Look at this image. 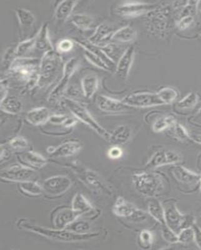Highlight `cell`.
Masks as SVG:
<instances>
[{
	"instance_id": "6da1fadb",
	"label": "cell",
	"mask_w": 201,
	"mask_h": 250,
	"mask_svg": "<svg viewBox=\"0 0 201 250\" xmlns=\"http://www.w3.org/2000/svg\"><path fill=\"white\" fill-rule=\"evenodd\" d=\"M17 227L20 229L40 234L50 240L57 242L73 243L88 241L97 237L100 233L97 232L80 234L75 233L66 229H51L49 228L40 226L29 222L26 219H21L17 222Z\"/></svg>"
},
{
	"instance_id": "7a4b0ae2",
	"label": "cell",
	"mask_w": 201,
	"mask_h": 250,
	"mask_svg": "<svg viewBox=\"0 0 201 250\" xmlns=\"http://www.w3.org/2000/svg\"><path fill=\"white\" fill-rule=\"evenodd\" d=\"M40 60L33 57H17L8 70L9 75L25 83L28 88L38 86Z\"/></svg>"
},
{
	"instance_id": "3957f363",
	"label": "cell",
	"mask_w": 201,
	"mask_h": 250,
	"mask_svg": "<svg viewBox=\"0 0 201 250\" xmlns=\"http://www.w3.org/2000/svg\"><path fill=\"white\" fill-rule=\"evenodd\" d=\"M64 64L61 56L58 51L44 53L40 59L38 86L44 88L52 84L58 76L62 74Z\"/></svg>"
},
{
	"instance_id": "277c9868",
	"label": "cell",
	"mask_w": 201,
	"mask_h": 250,
	"mask_svg": "<svg viewBox=\"0 0 201 250\" xmlns=\"http://www.w3.org/2000/svg\"><path fill=\"white\" fill-rule=\"evenodd\" d=\"M132 179L136 190L146 197H156L164 189V178L156 172L149 171L136 173Z\"/></svg>"
},
{
	"instance_id": "5b68a950",
	"label": "cell",
	"mask_w": 201,
	"mask_h": 250,
	"mask_svg": "<svg viewBox=\"0 0 201 250\" xmlns=\"http://www.w3.org/2000/svg\"><path fill=\"white\" fill-rule=\"evenodd\" d=\"M171 8L160 4L159 7L149 12L145 18V26L151 34L159 38L166 35L169 26Z\"/></svg>"
},
{
	"instance_id": "8992f818",
	"label": "cell",
	"mask_w": 201,
	"mask_h": 250,
	"mask_svg": "<svg viewBox=\"0 0 201 250\" xmlns=\"http://www.w3.org/2000/svg\"><path fill=\"white\" fill-rule=\"evenodd\" d=\"M63 102L64 105L73 114L74 117L88 125L100 137L108 141L110 133L94 118L85 106L70 98H64Z\"/></svg>"
},
{
	"instance_id": "52a82bcc",
	"label": "cell",
	"mask_w": 201,
	"mask_h": 250,
	"mask_svg": "<svg viewBox=\"0 0 201 250\" xmlns=\"http://www.w3.org/2000/svg\"><path fill=\"white\" fill-rule=\"evenodd\" d=\"M162 204L166 224L176 233L178 234L181 229L193 227L195 224L193 216L184 215L179 210L176 201L166 200Z\"/></svg>"
},
{
	"instance_id": "ba28073f",
	"label": "cell",
	"mask_w": 201,
	"mask_h": 250,
	"mask_svg": "<svg viewBox=\"0 0 201 250\" xmlns=\"http://www.w3.org/2000/svg\"><path fill=\"white\" fill-rule=\"evenodd\" d=\"M80 66V61L77 57L69 59L64 64L63 70L59 81L49 94L48 101L51 103L57 102L66 92L69 83Z\"/></svg>"
},
{
	"instance_id": "9c48e42d",
	"label": "cell",
	"mask_w": 201,
	"mask_h": 250,
	"mask_svg": "<svg viewBox=\"0 0 201 250\" xmlns=\"http://www.w3.org/2000/svg\"><path fill=\"white\" fill-rule=\"evenodd\" d=\"M160 4L139 1L124 2L116 8L115 12L120 17L130 19L142 15L146 16L159 7Z\"/></svg>"
},
{
	"instance_id": "30bf717a",
	"label": "cell",
	"mask_w": 201,
	"mask_h": 250,
	"mask_svg": "<svg viewBox=\"0 0 201 250\" xmlns=\"http://www.w3.org/2000/svg\"><path fill=\"white\" fill-rule=\"evenodd\" d=\"M172 175L180 186L187 191H195L200 188L201 175L184 167L175 165L171 169Z\"/></svg>"
},
{
	"instance_id": "8fae6325",
	"label": "cell",
	"mask_w": 201,
	"mask_h": 250,
	"mask_svg": "<svg viewBox=\"0 0 201 250\" xmlns=\"http://www.w3.org/2000/svg\"><path fill=\"white\" fill-rule=\"evenodd\" d=\"M37 175L35 169L22 164L13 165L0 173L1 179L6 182L21 183L33 180Z\"/></svg>"
},
{
	"instance_id": "7c38bea8",
	"label": "cell",
	"mask_w": 201,
	"mask_h": 250,
	"mask_svg": "<svg viewBox=\"0 0 201 250\" xmlns=\"http://www.w3.org/2000/svg\"><path fill=\"white\" fill-rule=\"evenodd\" d=\"M122 102L131 108H150L164 105L156 93L136 92L127 95Z\"/></svg>"
},
{
	"instance_id": "4fadbf2b",
	"label": "cell",
	"mask_w": 201,
	"mask_h": 250,
	"mask_svg": "<svg viewBox=\"0 0 201 250\" xmlns=\"http://www.w3.org/2000/svg\"><path fill=\"white\" fill-rule=\"evenodd\" d=\"M72 185V182L68 176L56 175L47 178L42 184L43 193L50 198H56L61 196Z\"/></svg>"
},
{
	"instance_id": "5bb4252c",
	"label": "cell",
	"mask_w": 201,
	"mask_h": 250,
	"mask_svg": "<svg viewBox=\"0 0 201 250\" xmlns=\"http://www.w3.org/2000/svg\"><path fill=\"white\" fill-rule=\"evenodd\" d=\"M181 160V157L175 151L160 149L151 156L147 162L146 167L147 169H152L166 165H175L180 163Z\"/></svg>"
},
{
	"instance_id": "9a60e30c",
	"label": "cell",
	"mask_w": 201,
	"mask_h": 250,
	"mask_svg": "<svg viewBox=\"0 0 201 250\" xmlns=\"http://www.w3.org/2000/svg\"><path fill=\"white\" fill-rule=\"evenodd\" d=\"M98 108L102 112L108 114H121L128 112L131 107L125 104L122 100H116L108 96L100 95L97 98Z\"/></svg>"
},
{
	"instance_id": "2e32d148",
	"label": "cell",
	"mask_w": 201,
	"mask_h": 250,
	"mask_svg": "<svg viewBox=\"0 0 201 250\" xmlns=\"http://www.w3.org/2000/svg\"><path fill=\"white\" fill-rule=\"evenodd\" d=\"M135 57V48L134 46L128 47L121 55L115 69L116 74L121 79L126 80L128 78Z\"/></svg>"
},
{
	"instance_id": "e0dca14e",
	"label": "cell",
	"mask_w": 201,
	"mask_h": 250,
	"mask_svg": "<svg viewBox=\"0 0 201 250\" xmlns=\"http://www.w3.org/2000/svg\"><path fill=\"white\" fill-rule=\"evenodd\" d=\"M81 215L68 207L58 208L53 214V223L55 229H66V227Z\"/></svg>"
},
{
	"instance_id": "ac0fdd59",
	"label": "cell",
	"mask_w": 201,
	"mask_h": 250,
	"mask_svg": "<svg viewBox=\"0 0 201 250\" xmlns=\"http://www.w3.org/2000/svg\"><path fill=\"white\" fill-rule=\"evenodd\" d=\"M113 29L109 24L101 23L96 28L92 35L88 38V41L95 45L103 47L111 43Z\"/></svg>"
},
{
	"instance_id": "d6986e66",
	"label": "cell",
	"mask_w": 201,
	"mask_h": 250,
	"mask_svg": "<svg viewBox=\"0 0 201 250\" xmlns=\"http://www.w3.org/2000/svg\"><path fill=\"white\" fill-rule=\"evenodd\" d=\"M78 176L81 182L93 190L108 193V189L106 185L95 172L90 169H84L78 171Z\"/></svg>"
},
{
	"instance_id": "ffe728a7",
	"label": "cell",
	"mask_w": 201,
	"mask_h": 250,
	"mask_svg": "<svg viewBox=\"0 0 201 250\" xmlns=\"http://www.w3.org/2000/svg\"><path fill=\"white\" fill-rule=\"evenodd\" d=\"M34 48L38 50L44 51V53L55 50L50 39L48 23L46 22L42 24L40 30L35 35Z\"/></svg>"
},
{
	"instance_id": "44dd1931",
	"label": "cell",
	"mask_w": 201,
	"mask_h": 250,
	"mask_svg": "<svg viewBox=\"0 0 201 250\" xmlns=\"http://www.w3.org/2000/svg\"><path fill=\"white\" fill-rule=\"evenodd\" d=\"M73 41L76 42L78 44H79V46H81L84 50L90 51V52L93 53V54L98 56L100 59L103 60L107 64V65L111 69V70H115L116 66V62L111 59V58L104 52V51L102 50L101 47L91 43L88 40L75 39L73 40Z\"/></svg>"
},
{
	"instance_id": "7402d4cb",
	"label": "cell",
	"mask_w": 201,
	"mask_h": 250,
	"mask_svg": "<svg viewBox=\"0 0 201 250\" xmlns=\"http://www.w3.org/2000/svg\"><path fill=\"white\" fill-rule=\"evenodd\" d=\"M82 148L81 143L78 141H68L59 145L54 152L51 154L52 158H68L77 155Z\"/></svg>"
},
{
	"instance_id": "603a6c76",
	"label": "cell",
	"mask_w": 201,
	"mask_h": 250,
	"mask_svg": "<svg viewBox=\"0 0 201 250\" xmlns=\"http://www.w3.org/2000/svg\"><path fill=\"white\" fill-rule=\"evenodd\" d=\"M22 165L34 169H41L47 165V160L43 156L33 151H27L18 156Z\"/></svg>"
},
{
	"instance_id": "cb8c5ba5",
	"label": "cell",
	"mask_w": 201,
	"mask_h": 250,
	"mask_svg": "<svg viewBox=\"0 0 201 250\" xmlns=\"http://www.w3.org/2000/svg\"><path fill=\"white\" fill-rule=\"evenodd\" d=\"M51 116L50 109L46 107L41 106L28 111L26 119L33 126H41L50 121Z\"/></svg>"
},
{
	"instance_id": "d4e9b609",
	"label": "cell",
	"mask_w": 201,
	"mask_h": 250,
	"mask_svg": "<svg viewBox=\"0 0 201 250\" xmlns=\"http://www.w3.org/2000/svg\"><path fill=\"white\" fill-rule=\"evenodd\" d=\"M71 208L77 211L81 216L83 215L91 216L95 213V208L91 203L86 199L82 194H76L71 202Z\"/></svg>"
},
{
	"instance_id": "484cf974",
	"label": "cell",
	"mask_w": 201,
	"mask_h": 250,
	"mask_svg": "<svg viewBox=\"0 0 201 250\" xmlns=\"http://www.w3.org/2000/svg\"><path fill=\"white\" fill-rule=\"evenodd\" d=\"M131 129L126 125H121L116 126L110 133L109 142L115 146L126 144L131 137Z\"/></svg>"
},
{
	"instance_id": "4316f807",
	"label": "cell",
	"mask_w": 201,
	"mask_h": 250,
	"mask_svg": "<svg viewBox=\"0 0 201 250\" xmlns=\"http://www.w3.org/2000/svg\"><path fill=\"white\" fill-rule=\"evenodd\" d=\"M137 37V31L133 26L126 25L114 31L111 43H124L134 41Z\"/></svg>"
},
{
	"instance_id": "83f0119b",
	"label": "cell",
	"mask_w": 201,
	"mask_h": 250,
	"mask_svg": "<svg viewBox=\"0 0 201 250\" xmlns=\"http://www.w3.org/2000/svg\"><path fill=\"white\" fill-rule=\"evenodd\" d=\"M78 1L74 0H63L60 2L56 7L55 17L57 21L63 23L72 16L74 9L77 6Z\"/></svg>"
},
{
	"instance_id": "f1b7e54d",
	"label": "cell",
	"mask_w": 201,
	"mask_h": 250,
	"mask_svg": "<svg viewBox=\"0 0 201 250\" xmlns=\"http://www.w3.org/2000/svg\"><path fill=\"white\" fill-rule=\"evenodd\" d=\"M81 90L86 99L93 97L99 88V78L96 75L89 74L82 78Z\"/></svg>"
},
{
	"instance_id": "f546056e",
	"label": "cell",
	"mask_w": 201,
	"mask_h": 250,
	"mask_svg": "<svg viewBox=\"0 0 201 250\" xmlns=\"http://www.w3.org/2000/svg\"><path fill=\"white\" fill-rule=\"evenodd\" d=\"M136 209L137 208L127 202L123 197L119 196L114 204L113 213L118 217L129 219L133 215Z\"/></svg>"
},
{
	"instance_id": "4dcf8cb0",
	"label": "cell",
	"mask_w": 201,
	"mask_h": 250,
	"mask_svg": "<svg viewBox=\"0 0 201 250\" xmlns=\"http://www.w3.org/2000/svg\"><path fill=\"white\" fill-rule=\"evenodd\" d=\"M0 104L2 111L14 115L21 113L23 107L21 100L15 95H8Z\"/></svg>"
},
{
	"instance_id": "1f68e13d",
	"label": "cell",
	"mask_w": 201,
	"mask_h": 250,
	"mask_svg": "<svg viewBox=\"0 0 201 250\" xmlns=\"http://www.w3.org/2000/svg\"><path fill=\"white\" fill-rule=\"evenodd\" d=\"M147 213L151 217L155 219L156 222L160 223L161 225L166 224L164 217V210L162 203L158 200L154 199L150 201L147 206Z\"/></svg>"
},
{
	"instance_id": "d6a6232c",
	"label": "cell",
	"mask_w": 201,
	"mask_h": 250,
	"mask_svg": "<svg viewBox=\"0 0 201 250\" xmlns=\"http://www.w3.org/2000/svg\"><path fill=\"white\" fill-rule=\"evenodd\" d=\"M15 12L21 28H30L35 23L34 14L27 9L19 7L16 9Z\"/></svg>"
},
{
	"instance_id": "836d02e7",
	"label": "cell",
	"mask_w": 201,
	"mask_h": 250,
	"mask_svg": "<svg viewBox=\"0 0 201 250\" xmlns=\"http://www.w3.org/2000/svg\"><path fill=\"white\" fill-rule=\"evenodd\" d=\"M71 23L82 30H88L92 28L94 20L91 16L84 13H76L70 18Z\"/></svg>"
},
{
	"instance_id": "e575fe53",
	"label": "cell",
	"mask_w": 201,
	"mask_h": 250,
	"mask_svg": "<svg viewBox=\"0 0 201 250\" xmlns=\"http://www.w3.org/2000/svg\"><path fill=\"white\" fill-rule=\"evenodd\" d=\"M19 185L20 190L24 195L30 196H39L43 193L42 185L38 184L34 180L19 183Z\"/></svg>"
},
{
	"instance_id": "d590c367",
	"label": "cell",
	"mask_w": 201,
	"mask_h": 250,
	"mask_svg": "<svg viewBox=\"0 0 201 250\" xmlns=\"http://www.w3.org/2000/svg\"><path fill=\"white\" fill-rule=\"evenodd\" d=\"M177 122L175 118L173 116H164V117H161L156 120L153 123V130L155 133H161L162 131L167 130L171 128L173 125Z\"/></svg>"
},
{
	"instance_id": "8d00e7d4",
	"label": "cell",
	"mask_w": 201,
	"mask_h": 250,
	"mask_svg": "<svg viewBox=\"0 0 201 250\" xmlns=\"http://www.w3.org/2000/svg\"><path fill=\"white\" fill-rule=\"evenodd\" d=\"M156 94L164 105L173 104L177 100L179 95L177 90L169 86L161 88Z\"/></svg>"
},
{
	"instance_id": "74e56055",
	"label": "cell",
	"mask_w": 201,
	"mask_h": 250,
	"mask_svg": "<svg viewBox=\"0 0 201 250\" xmlns=\"http://www.w3.org/2000/svg\"><path fill=\"white\" fill-rule=\"evenodd\" d=\"M169 130L172 137L180 142H185L192 140L186 128L177 122L169 129Z\"/></svg>"
},
{
	"instance_id": "f35d334b",
	"label": "cell",
	"mask_w": 201,
	"mask_h": 250,
	"mask_svg": "<svg viewBox=\"0 0 201 250\" xmlns=\"http://www.w3.org/2000/svg\"><path fill=\"white\" fill-rule=\"evenodd\" d=\"M154 234L149 229H142L138 236V245L142 250H150L153 247Z\"/></svg>"
},
{
	"instance_id": "ab89813d",
	"label": "cell",
	"mask_w": 201,
	"mask_h": 250,
	"mask_svg": "<svg viewBox=\"0 0 201 250\" xmlns=\"http://www.w3.org/2000/svg\"><path fill=\"white\" fill-rule=\"evenodd\" d=\"M35 43V35L23 41L20 42L15 47V55L17 57H23L29 51L34 48Z\"/></svg>"
},
{
	"instance_id": "60d3db41",
	"label": "cell",
	"mask_w": 201,
	"mask_h": 250,
	"mask_svg": "<svg viewBox=\"0 0 201 250\" xmlns=\"http://www.w3.org/2000/svg\"><path fill=\"white\" fill-rule=\"evenodd\" d=\"M200 97L197 93L191 92L181 100L177 104V106L181 109H190L194 108L198 104Z\"/></svg>"
},
{
	"instance_id": "b9f144b4",
	"label": "cell",
	"mask_w": 201,
	"mask_h": 250,
	"mask_svg": "<svg viewBox=\"0 0 201 250\" xmlns=\"http://www.w3.org/2000/svg\"><path fill=\"white\" fill-rule=\"evenodd\" d=\"M79 218L74 221L66 227V229L75 233L83 234L88 233L91 229V225L89 222L84 220H80Z\"/></svg>"
},
{
	"instance_id": "7bdbcfd3",
	"label": "cell",
	"mask_w": 201,
	"mask_h": 250,
	"mask_svg": "<svg viewBox=\"0 0 201 250\" xmlns=\"http://www.w3.org/2000/svg\"><path fill=\"white\" fill-rule=\"evenodd\" d=\"M84 56L85 59L88 60L89 62L93 64L94 66H97L98 68L101 69L102 70L107 71H111V69L109 68V67L107 65V64L103 60L100 59V57L93 54V53L90 52V51L84 50Z\"/></svg>"
},
{
	"instance_id": "ee69618b",
	"label": "cell",
	"mask_w": 201,
	"mask_h": 250,
	"mask_svg": "<svg viewBox=\"0 0 201 250\" xmlns=\"http://www.w3.org/2000/svg\"><path fill=\"white\" fill-rule=\"evenodd\" d=\"M28 145L27 140L20 136L12 138L8 143V146L10 149L16 151L25 150L28 148Z\"/></svg>"
},
{
	"instance_id": "f6af8a7d",
	"label": "cell",
	"mask_w": 201,
	"mask_h": 250,
	"mask_svg": "<svg viewBox=\"0 0 201 250\" xmlns=\"http://www.w3.org/2000/svg\"><path fill=\"white\" fill-rule=\"evenodd\" d=\"M178 235V243L187 245L194 242V231L193 227L181 229Z\"/></svg>"
},
{
	"instance_id": "bcb514c9",
	"label": "cell",
	"mask_w": 201,
	"mask_h": 250,
	"mask_svg": "<svg viewBox=\"0 0 201 250\" xmlns=\"http://www.w3.org/2000/svg\"><path fill=\"white\" fill-rule=\"evenodd\" d=\"M161 234L162 238L166 242L170 244H176L178 243V234L166 224L161 225Z\"/></svg>"
},
{
	"instance_id": "7dc6e473",
	"label": "cell",
	"mask_w": 201,
	"mask_h": 250,
	"mask_svg": "<svg viewBox=\"0 0 201 250\" xmlns=\"http://www.w3.org/2000/svg\"><path fill=\"white\" fill-rule=\"evenodd\" d=\"M17 58L15 55V48L9 47L6 49L2 60V68L8 70L14 60Z\"/></svg>"
},
{
	"instance_id": "c3c4849f",
	"label": "cell",
	"mask_w": 201,
	"mask_h": 250,
	"mask_svg": "<svg viewBox=\"0 0 201 250\" xmlns=\"http://www.w3.org/2000/svg\"><path fill=\"white\" fill-rule=\"evenodd\" d=\"M194 22V17L193 16H187L179 19L176 22V26L180 31L187 30Z\"/></svg>"
},
{
	"instance_id": "681fc988",
	"label": "cell",
	"mask_w": 201,
	"mask_h": 250,
	"mask_svg": "<svg viewBox=\"0 0 201 250\" xmlns=\"http://www.w3.org/2000/svg\"><path fill=\"white\" fill-rule=\"evenodd\" d=\"M73 40L64 39L60 40L57 44V49L58 52H68L71 50L74 46Z\"/></svg>"
},
{
	"instance_id": "f907efd6",
	"label": "cell",
	"mask_w": 201,
	"mask_h": 250,
	"mask_svg": "<svg viewBox=\"0 0 201 250\" xmlns=\"http://www.w3.org/2000/svg\"><path fill=\"white\" fill-rule=\"evenodd\" d=\"M147 218V214L142 209L137 208L136 209L135 213L133 215L129 218V220H131V222L140 223L146 221Z\"/></svg>"
},
{
	"instance_id": "816d5d0a",
	"label": "cell",
	"mask_w": 201,
	"mask_h": 250,
	"mask_svg": "<svg viewBox=\"0 0 201 250\" xmlns=\"http://www.w3.org/2000/svg\"><path fill=\"white\" fill-rule=\"evenodd\" d=\"M122 155V149L118 146H114L109 149L108 156L110 159L117 160L121 157Z\"/></svg>"
},
{
	"instance_id": "f5cc1de1",
	"label": "cell",
	"mask_w": 201,
	"mask_h": 250,
	"mask_svg": "<svg viewBox=\"0 0 201 250\" xmlns=\"http://www.w3.org/2000/svg\"><path fill=\"white\" fill-rule=\"evenodd\" d=\"M69 116L65 115H53L51 116L50 121L51 124L55 125H61L63 126L64 123L65 122Z\"/></svg>"
},
{
	"instance_id": "db71d44e",
	"label": "cell",
	"mask_w": 201,
	"mask_h": 250,
	"mask_svg": "<svg viewBox=\"0 0 201 250\" xmlns=\"http://www.w3.org/2000/svg\"><path fill=\"white\" fill-rule=\"evenodd\" d=\"M194 231V242L199 249L201 250V229L196 224L193 225Z\"/></svg>"
},
{
	"instance_id": "11a10c76",
	"label": "cell",
	"mask_w": 201,
	"mask_h": 250,
	"mask_svg": "<svg viewBox=\"0 0 201 250\" xmlns=\"http://www.w3.org/2000/svg\"><path fill=\"white\" fill-rule=\"evenodd\" d=\"M10 156V151L1 145V162L8 160Z\"/></svg>"
},
{
	"instance_id": "9f6ffc18",
	"label": "cell",
	"mask_w": 201,
	"mask_h": 250,
	"mask_svg": "<svg viewBox=\"0 0 201 250\" xmlns=\"http://www.w3.org/2000/svg\"><path fill=\"white\" fill-rule=\"evenodd\" d=\"M8 96V85H6L5 84H4L3 82L1 81V98H0V100L1 102L3 101V100Z\"/></svg>"
},
{
	"instance_id": "6f0895ef",
	"label": "cell",
	"mask_w": 201,
	"mask_h": 250,
	"mask_svg": "<svg viewBox=\"0 0 201 250\" xmlns=\"http://www.w3.org/2000/svg\"><path fill=\"white\" fill-rule=\"evenodd\" d=\"M191 139L193 140L194 142L201 145V135L194 136V137H191Z\"/></svg>"
},
{
	"instance_id": "680465c9",
	"label": "cell",
	"mask_w": 201,
	"mask_h": 250,
	"mask_svg": "<svg viewBox=\"0 0 201 250\" xmlns=\"http://www.w3.org/2000/svg\"><path fill=\"white\" fill-rule=\"evenodd\" d=\"M55 147L54 146H49L48 148H47V152H48L50 155L54 152L55 150Z\"/></svg>"
},
{
	"instance_id": "91938a15",
	"label": "cell",
	"mask_w": 201,
	"mask_h": 250,
	"mask_svg": "<svg viewBox=\"0 0 201 250\" xmlns=\"http://www.w3.org/2000/svg\"><path fill=\"white\" fill-rule=\"evenodd\" d=\"M196 115V117L201 118V107L199 109V110Z\"/></svg>"
},
{
	"instance_id": "94428289",
	"label": "cell",
	"mask_w": 201,
	"mask_h": 250,
	"mask_svg": "<svg viewBox=\"0 0 201 250\" xmlns=\"http://www.w3.org/2000/svg\"><path fill=\"white\" fill-rule=\"evenodd\" d=\"M200 175H201V181H200V192L201 193V173L200 174Z\"/></svg>"
},
{
	"instance_id": "6125c7cd",
	"label": "cell",
	"mask_w": 201,
	"mask_h": 250,
	"mask_svg": "<svg viewBox=\"0 0 201 250\" xmlns=\"http://www.w3.org/2000/svg\"><path fill=\"white\" fill-rule=\"evenodd\" d=\"M200 11H201V8H200Z\"/></svg>"
},
{
	"instance_id": "be15d7a7",
	"label": "cell",
	"mask_w": 201,
	"mask_h": 250,
	"mask_svg": "<svg viewBox=\"0 0 201 250\" xmlns=\"http://www.w3.org/2000/svg\"></svg>"
}]
</instances>
